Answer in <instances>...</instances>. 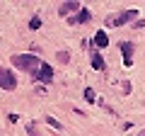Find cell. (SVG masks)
<instances>
[{"mask_svg":"<svg viewBox=\"0 0 145 136\" xmlns=\"http://www.w3.org/2000/svg\"><path fill=\"white\" fill-rule=\"evenodd\" d=\"M12 61H15L17 68H24V71H31V73L39 71L41 63H44V61H39L34 53H17V56H12Z\"/></svg>","mask_w":145,"mask_h":136,"instance_id":"1","label":"cell"},{"mask_svg":"<svg viewBox=\"0 0 145 136\" xmlns=\"http://www.w3.org/2000/svg\"><path fill=\"white\" fill-rule=\"evenodd\" d=\"M34 80H41V83H51L53 80V68L48 63H41L39 71H34Z\"/></svg>","mask_w":145,"mask_h":136,"instance_id":"2","label":"cell"},{"mask_svg":"<svg viewBox=\"0 0 145 136\" xmlns=\"http://www.w3.org/2000/svg\"><path fill=\"white\" fill-rule=\"evenodd\" d=\"M138 15L135 10H123L121 15H116V17H109V22L106 24H114V27H121V24H126L128 20H133V17Z\"/></svg>","mask_w":145,"mask_h":136,"instance_id":"3","label":"cell"},{"mask_svg":"<svg viewBox=\"0 0 145 136\" xmlns=\"http://www.w3.org/2000/svg\"><path fill=\"white\" fill-rule=\"evenodd\" d=\"M80 10H82V5H80V3H75V0H70V3H63V5L58 7V12H61L63 17H65V15L72 17V15H78Z\"/></svg>","mask_w":145,"mask_h":136,"instance_id":"4","label":"cell"},{"mask_svg":"<svg viewBox=\"0 0 145 136\" xmlns=\"http://www.w3.org/2000/svg\"><path fill=\"white\" fill-rule=\"evenodd\" d=\"M0 85H3V90H15L17 78H15V73H12L10 68H5V71H3V80H0Z\"/></svg>","mask_w":145,"mask_h":136,"instance_id":"5","label":"cell"},{"mask_svg":"<svg viewBox=\"0 0 145 136\" xmlns=\"http://www.w3.org/2000/svg\"><path fill=\"white\" fill-rule=\"evenodd\" d=\"M89 17H92V12H89L87 7H82V10H80L78 15H72V17H68V22H70V24H82V22H87Z\"/></svg>","mask_w":145,"mask_h":136,"instance_id":"6","label":"cell"},{"mask_svg":"<svg viewBox=\"0 0 145 136\" xmlns=\"http://www.w3.org/2000/svg\"><path fill=\"white\" fill-rule=\"evenodd\" d=\"M121 53H123V63L131 66V63H133V44L123 42V44H121Z\"/></svg>","mask_w":145,"mask_h":136,"instance_id":"7","label":"cell"},{"mask_svg":"<svg viewBox=\"0 0 145 136\" xmlns=\"http://www.w3.org/2000/svg\"><path fill=\"white\" fill-rule=\"evenodd\" d=\"M106 44H109L106 32H102V29H99L97 34H94V46H99V49H102V46H106Z\"/></svg>","mask_w":145,"mask_h":136,"instance_id":"8","label":"cell"},{"mask_svg":"<svg viewBox=\"0 0 145 136\" xmlns=\"http://www.w3.org/2000/svg\"><path fill=\"white\" fill-rule=\"evenodd\" d=\"M92 68H97V71H104V58L99 56V53H92Z\"/></svg>","mask_w":145,"mask_h":136,"instance_id":"9","label":"cell"},{"mask_svg":"<svg viewBox=\"0 0 145 136\" xmlns=\"http://www.w3.org/2000/svg\"><path fill=\"white\" fill-rule=\"evenodd\" d=\"M29 27H31V29H39V27H41V20H39V17H31V20H29Z\"/></svg>","mask_w":145,"mask_h":136,"instance_id":"10","label":"cell"},{"mask_svg":"<svg viewBox=\"0 0 145 136\" xmlns=\"http://www.w3.org/2000/svg\"><path fill=\"white\" fill-rule=\"evenodd\" d=\"M48 126H53V129H61V121H58V119H53V117H48Z\"/></svg>","mask_w":145,"mask_h":136,"instance_id":"11","label":"cell"},{"mask_svg":"<svg viewBox=\"0 0 145 136\" xmlns=\"http://www.w3.org/2000/svg\"><path fill=\"white\" fill-rule=\"evenodd\" d=\"M27 131H29V136H41V134H39V129H36L34 124H29V126H27Z\"/></svg>","mask_w":145,"mask_h":136,"instance_id":"12","label":"cell"},{"mask_svg":"<svg viewBox=\"0 0 145 136\" xmlns=\"http://www.w3.org/2000/svg\"><path fill=\"white\" fill-rule=\"evenodd\" d=\"M85 97H87V102H92V100H94V90L87 88V90H85Z\"/></svg>","mask_w":145,"mask_h":136,"instance_id":"13","label":"cell"},{"mask_svg":"<svg viewBox=\"0 0 145 136\" xmlns=\"http://www.w3.org/2000/svg\"><path fill=\"white\" fill-rule=\"evenodd\" d=\"M68 58H70V56H68L65 51H61V53H58V61H61V63H68Z\"/></svg>","mask_w":145,"mask_h":136,"instance_id":"14","label":"cell"},{"mask_svg":"<svg viewBox=\"0 0 145 136\" xmlns=\"http://www.w3.org/2000/svg\"><path fill=\"white\" fill-rule=\"evenodd\" d=\"M140 136H145V131H143V134H140Z\"/></svg>","mask_w":145,"mask_h":136,"instance_id":"15","label":"cell"}]
</instances>
